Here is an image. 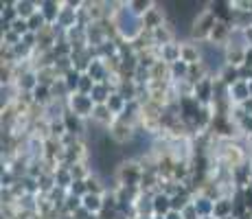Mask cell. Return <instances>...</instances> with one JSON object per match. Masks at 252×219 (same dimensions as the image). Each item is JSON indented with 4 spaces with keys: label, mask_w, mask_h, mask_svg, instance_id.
<instances>
[{
    "label": "cell",
    "mask_w": 252,
    "mask_h": 219,
    "mask_svg": "<svg viewBox=\"0 0 252 219\" xmlns=\"http://www.w3.org/2000/svg\"><path fill=\"white\" fill-rule=\"evenodd\" d=\"M112 20L116 24L119 37L123 42H134V40H138V37L145 33L143 18L134 16L132 9L127 7V2H119V9H116V13L112 16Z\"/></svg>",
    "instance_id": "6da1fadb"
},
{
    "label": "cell",
    "mask_w": 252,
    "mask_h": 219,
    "mask_svg": "<svg viewBox=\"0 0 252 219\" xmlns=\"http://www.w3.org/2000/svg\"><path fill=\"white\" fill-rule=\"evenodd\" d=\"M114 178L119 180L121 187H140V180H143V164H140V160H134V158L121 160L114 171Z\"/></svg>",
    "instance_id": "7a4b0ae2"
},
{
    "label": "cell",
    "mask_w": 252,
    "mask_h": 219,
    "mask_svg": "<svg viewBox=\"0 0 252 219\" xmlns=\"http://www.w3.org/2000/svg\"><path fill=\"white\" fill-rule=\"evenodd\" d=\"M215 22H217V18H215V13L208 9V4H206V9L200 13V16L195 18V20L191 22V29H189V40H193V42H197V44H202V42H208V37H211V31H213V27H215Z\"/></svg>",
    "instance_id": "3957f363"
},
{
    "label": "cell",
    "mask_w": 252,
    "mask_h": 219,
    "mask_svg": "<svg viewBox=\"0 0 252 219\" xmlns=\"http://www.w3.org/2000/svg\"><path fill=\"white\" fill-rule=\"evenodd\" d=\"M108 134H110V138L119 145V147H125V145H129L134 140V136H136V127L129 125V123H125V121H121V119H116L112 123V127L108 129Z\"/></svg>",
    "instance_id": "277c9868"
},
{
    "label": "cell",
    "mask_w": 252,
    "mask_h": 219,
    "mask_svg": "<svg viewBox=\"0 0 252 219\" xmlns=\"http://www.w3.org/2000/svg\"><path fill=\"white\" fill-rule=\"evenodd\" d=\"M94 101H92V96L88 94H72L70 99H68V110L70 112H75L77 116H81L84 121H90L92 119V112H94Z\"/></svg>",
    "instance_id": "5b68a950"
},
{
    "label": "cell",
    "mask_w": 252,
    "mask_h": 219,
    "mask_svg": "<svg viewBox=\"0 0 252 219\" xmlns=\"http://www.w3.org/2000/svg\"><path fill=\"white\" fill-rule=\"evenodd\" d=\"M169 22V18H167V11L162 9V4L160 2H156L152 9H149L147 13L143 16V27H145V33H154L156 29H160L164 27V24Z\"/></svg>",
    "instance_id": "8992f818"
},
{
    "label": "cell",
    "mask_w": 252,
    "mask_h": 219,
    "mask_svg": "<svg viewBox=\"0 0 252 219\" xmlns=\"http://www.w3.org/2000/svg\"><path fill=\"white\" fill-rule=\"evenodd\" d=\"M193 96L200 101V105L213 108V103H215V77H206V79H202L200 84H195Z\"/></svg>",
    "instance_id": "52a82bcc"
},
{
    "label": "cell",
    "mask_w": 252,
    "mask_h": 219,
    "mask_svg": "<svg viewBox=\"0 0 252 219\" xmlns=\"http://www.w3.org/2000/svg\"><path fill=\"white\" fill-rule=\"evenodd\" d=\"M230 37H232V24L224 22V20H217L215 27H213L211 31V37H208V42L215 44V46H228L230 44Z\"/></svg>",
    "instance_id": "ba28073f"
},
{
    "label": "cell",
    "mask_w": 252,
    "mask_h": 219,
    "mask_svg": "<svg viewBox=\"0 0 252 219\" xmlns=\"http://www.w3.org/2000/svg\"><path fill=\"white\" fill-rule=\"evenodd\" d=\"M180 60L184 62V64H189V66L200 64V62H202L200 44L193 42V40H182L180 42Z\"/></svg>",
    "instance_id": "9c48e42d"
},
{
    "label": "cell",
    "mask_w": 252,
    "mask_h": 219,
    "mask_svg": "<svg viewBox=\"0 0 252 219\" xmlns=\"http://www.w3.org/2000/svg\"><path fill=\"white\" fill-rule=\"evenodd\" d=\"M250 175H252V160L239 164V167L232 169V187L237 191H244V188L250 187Z\"/></svg>",
    "instance_id": "30bf717a"
},
{
    "label": "cell",
    "mask_w": 252,
    "mask_h": 219,
    "mask_svg": "<svg viewBox=\"0 0 252 219\" xmlns=\"http://www.w3.org/2000/svg\"><path fill=\"white\" fill-rule=\"evenodd\" d=\"M116 121V116L112 114V112L108 110V105H96L94 112H92V119H90V123H94L96 127H101V129H105L108 131L110 127H112V123Z\"/></svg>",
    "instance_id": "8fae6325"
},
{
    "label": "cell",
    "mask_w": 252,
    "mask_h": 219,
    "mask_svg": "<svg viewBox=\"0 0 252 219\" xmlns=\"http://www.w3.org/2000/svg\"><path fill=\"white\" fill-rule=\"evenodd\" d=\"M40 13L44 16L46 24H57L60 20V13H62V2H57V0H40Z\"/></svg>",
    "instance_id": "7c38bea8"
},
{
    "label": "cell",
    "mask_w": 252,
    "mask_h": 219,
    "mask_svg": "<svg viewBox=\"0 0 252 219\" xmlns=\"http://www.w3.org/2000/svg\"><path fill=\"white\" fill-rule=\"evenodd\" d=\"M156 53H158V57H160V62H164V64H169V66L176 64V62H180V40L156 48Z\"/></svg>",
    "instance_id": "4fadbf2b"
},
{
    "label": "cell",
    "mask_w": 252,
    "mask_h": 219,
    "mask_svg": "<svg viewBox=\"0 0 252 219\" xmlns=\"http://www.w3.org/2000/svg\"><path fill=\"white\" fill-rule=\"evenodd\" d=\"M193 206H195L200 219L213 217V211H215V199L206 197L204 193H197V195H193Z\"/></svg>",
    "instance_id": "5bb4252c"
},
{
    "label": "cell",
    "mask_w": 252,
    "mask_h": 219,
    "mask_svg": "<svg viewBox=\"0 0 252 219\" xmlns=\"http://www.w3.org/2000/svg\"><path fill=\"white\" fill-rule=\"evenodd\" d=\"M232 213H235V202H232V195H224V197L215 199V211H213V217H215V219L232 217Z\"/></svg>",
    "instance_id": "9a60e30c"
},
{
    "label": "cell",
    "mask_w": 252,
    "mask_h": 219,
    "mask_svg": "<svg viewBox=\"0 0 252 219\" xmlns=\"http://www.w3.org/2000/svg\"><path fill=\"white\" fill-rule=\"evenodd\" d=\"M248 99H252L250 96V84L248 81H237V84L230 88V103L232 105H241V103H246Z\"/></svg>",
    "instance_id": "2e32d148"
},
{
    "label": "cell",
    "mask_w": 252,
    "mask_h": 219,
    "mask_svg": "<svg viewBox=\"0 0 252 219\" xmlns=\"http://www.w3.org/2000/svg\"><path fill=\"white\" fill-rule=\"evenodd\" d=\"M112 92H116V88L112 84H94V90L90 92V96L94 101V105H105L108 99L112 96Z\"/></svg>",
    "instance_id": "e0dca14e"
},
{
    "label": "cell",
    "mask_w": 252,
    "mask_h": 219,
    "mask_svg": "<svg viewBox=\"0 0 252 219\" xmlns=\"http://www.w3.org/2000/svg\"><path fill=\"white\" fill-rule=\"evenodd\" d=\"M246 51H248V48L232 46V44H228V46H226V64L241 68V66L246 64Z\"/></svg>",
    "instance_id": "ac0fdd59"
},
{
    "label": "cell",
    "mask_w": 252,
    "mask_h": 219,
    "mask_svg": "<svg viewBox=\"0 0 252 219\" xmlns=\"http://www.w3.org/2000/svg\"><path fill=\"white\" fill-rule=\"evenodd\" d=\"M53 178H55L57 187L64 188V191H70L72 182H75V178H72V173H70V167H64V164H60V167L53 171Z\"/></svg>",
    "instance_id": "d6986e66"
},
{
    "label": "cell",
    "mask_w": 252,
    "mask_h": 219,
    "mask_svg": "<svg viewBox=\"0 0 252 219\" xmlns=\"http://www.w3.org/2000/svg\"><path fill=\"white\" fill-rule=\"evenodd\" d=\"M16 9H18V18L31 20V18L40 11V4L33 2V0H16Z\"/></svg>",
    "instance_id": "ffe728a7"
},
{
    "label": "cell",
    "mask_w": 252,
    "mask_h": 219,
    "mask_svg": "<svg viewBox=\"0 0 252 219\" xmlns=\"http://www.w3.org/2000/svg\"><path fill=\"white\" fill-rule=\"evenodd\" d=\"M154 213H156L158 217H164L171 213V197H169L167 193L158 191L156 195H154Z\"/></svg>",
    "instance_id": "44dd1931"
},
{
    "label": "cell",
    "mask_w": 252,
    "mask_h": 219,
    "mask_svg": "<svg viewBox=\"0 0 252 219\" xmlns=\"http://www.w3.org/2000/svg\"><path fill=\"white\" fill-rule=\"evenodd\" d=\"M33 99H35V105L46 108V105H51L53 101H55V96H53V90L48 86H37L35 90H33Z\"/></svg>",
    "instance_id": "7402d4cb"
},
{
    "label": "cell",
    "mask_w": 252,
    "mask_h": 219,
    "mask_svg": "<svg viewBox=\"0 0 252 219\" xmlns=\"http://www.w3.org/2000/svg\"><path fill=\"white\" fill-rule=\"evenodd\" d=\"M217 79L221 81L224 86H228V88H232L239 81V68L237 66H230V64H226L224 68H221V72L217 75Z\"/></svg>",
    "instance_id": "603a6c76"
},
{
    "label": "cell",
    "mask_w": 252,
    "mask_h": 219,
    "mask_svg": "<svg viewBox=\"0 0 252 219\" xmlns=\"http://www.w3.org/2000/svg\"><path fill=\"white\" fill-rule=\"evenodd\" d=\"M0 20L2 22H9L13 24L18 20V9H16V0H4L2 4H0Z\"/></svg>",
    "instance_id": "cb8c5ba5"
},
{
    "label": "cell",
    "mask_w": 252,
    "mask_h": 219,
    "mask_svg": "<svg viewBox=\"0 0 252 219\" xmlns=\"http://www.w3.org/2000/svg\"><path fill=\"white\" fill-rule=\"evenodd\" d=\"M18 187L22 188L24 195H40V182L35 178H31V175H22L18 180Z\"/></svg>",
    "instance_id": "d4e9b609"
},
{
    "label": "cell",
    "mask_w": 252,
    "mask_h": 219,
    "mask_svg": "<svg viewBox=\"0 0 252 219\" xmlns=\"http://www.w3.org/2000/svg\"><path fill=\"white\" fill-rule=\"evenodd\" d=\"M105 105H108V110L112 112L116 119H119V116L125 112V108H127V101H125L123 96L119 94V92H112V96L108 99V103H105Z\"/></svg>",
    "instance_id": "484cf974"
},
{
    "label": "cell",
    "mask_w": 252,
    "mask_h": 219,
    "mask_svg": "<svg viewBox=\"0 0 252 219\" xmlns=\"http://www.w3.org/2000/svg\"><path fill=\"white\" fill-rule=\"evenodd\" d=\"M84 208L90 215H99L103 211V195H92V193H88L84 197Z\"/></svg>",
    "instance_id": "4316f807"
},
{
    "label": "cell",
    "mask_w": 252,
    "mask_h": 219,
    "mask_svg": "<svg viewBox=\"0 0 252 219\" xmlns=\"http://www.w3.org/2000/svg\"><path fill=\"white\" fill-rule=\"evenodd\" d=\"M169 72H171V84H178V81H184L189 79V64L184 62H176V64L169 66Z\"/></svg>",
    "instance_id": "83f0119b"
},
{
    "label": "cell",
    "mask_w": 252,
    "mask_h": 219,
    "mask_svg": "<svg viewBox=\"0 0 252 219\" xmlns=\"http://www.w3.org/2000/svg\"><path fill=\"white\" fill-rule=\"evenodd\" d=\"M154 4H156V2H154V0H129V2H127V7L132 9V13H134V16L143 18L145 13H147L149 9L154 7Z\"/></svg>",
    "instance_id": "f1b7e54d"
},
{
    "label": "cell",
    "mask_w": 252,
    "mask_h": 219,
    "mask_svg": "<svg viewBox=\"0 0 252 219\" xmlns=\"http://www.w3.org/2000/svg\"><path fill=\"white\" fill-rule=\"evenodd\" d=\"M191 202H193V195H189V193H178V195L171 197V211L182 213Z\"/></svg>",
    "instance_id": "f546056e"
},
{
    "label": "cell",
    "mask_w": 252,
    "mask_h": 219,
    "mask_svg": "<svg viewBox=\"0 0 252 219\" xmlns=\"http://www.w3.org/2000/svg\"><path fill=\"white\" fill-rule=\"evenodd\" d=\"M81 77H84V72L75 70V68H72L68 75L64 77V81H66V86H68L70 94H77V90H79V81H81Z\"/></svg>",
    "instance_id": "4dcf8cb0"
},
{
    "label": "cell",
    "mask_w": 252,
    "mask_h": 219,
    "mask_svg": "<svg viewBox=\"0 0 252 219\" xmlns=\"http://www.w3.org/2000/svg\"><path fill=\"white\" fill-rule=\"evenodd\" d=\"M27 22H29V31H31V33H40V31H44V29L48 27L46 20H44V16H42L40 11H37L35 16H33L31 20H27Z\"/></svg>",
    "instance_id": "1f68e13d"
},
{
    "label": "cell",
    "mask_w": 252,
    "mask_h": 219,
    "mask_svg": "<svg viewBox=\"0 0 252 219\" xmlns=\"http://www.w3.org/2000/svg\"><path fill=\"white\" fill-rule=\"evenodd\" d=\"M237 129H239V136H244V140L252 138V116H244L237 123Z\"/></svg>",
    "instance_id": "d6a6232c"
},
{
    "label": "cell",
    "mask_w": 252,
    "mask_h": 219,
    "mask_svg": "<svg viewBox=\"0 0 252 219\" xmlns=\"http://www.w3.org/2000/svg\"><path fill=\"white\" fill-rule=\"evenodd\" d=\"M68 193H70V195H75V197H81V199H84L86 195H88V187H86V180H75Z\"/></svg>",
    "instance_id": "836d02e7"
},
{
    "label": "cell",
    "mask_w": 252,
    "mask_h": 219,
    "mask_svg": "<svg viewBox=\"0 0 252 219\" xmlns=\"http://www.w3.org/2000/svg\"><path fill=\"white\" fill-rule=\"evenodd\" d=\"M92 90H94V79H92L90 75H84L81 77V81H79V90L77 92H79V94H88L90 96Z\"/></svg>",
    "instance_id": "e575fe53"
},
{
    "label": "cell",
    "mask_w": 252,
    "mask_h": 219,
    "mask_svg": "<svg viewBox=\"0 0 252 219\" xmlns=\"http://www.w3.org/2000/svg\"><path fill=\"white\" fill-rule=\"evenodd\" d=\"M11 31H16L20 37H24V35L29 33V22H27V20H22V18H18V20L11 24Z\"/></svg>",
    "instance_id": "d590c367"
},
{
    "label": "cell",
    "mask_w": 252,
    "mask_h": 219,
    "mask_svg": "<svg viewBox=\"0 0 252 219\" xmlns=\"http://www.w3.org/2000/svg\"><path fill=\"white\" fill-rule=\"evenodd\" d=\"M22 44H24L27 48H31L33 53H35V48H37V33H31V31H29L27 35L22 37Z\"/></svg>",
    "instance_id": "8d00e7d4"
},
{
    "label": "cell",
    "mask_w": 252,
    "mask_h": 219,
    "mask_svg": "<svg viewBox=\"0 0 252 219\" xmlns=\"http://www.w3.org/2000/svg\"><path fill=\"white\" fill-rule=\"evenodd\" d=\"M244 202H246V206H248V211L252 213V188H244Z\"/></svg>",
    "instance_id": "74e56055"
},
{
    "label": "cell",
    "mask_w": 252,
    "mask_h": 219,
    "mask_svg": "<svg viewBox=\"0 0 252 219\" xmlns=\"http://www.w3.org/2000/svg\"><path fill=\"white\" fill-rule=\"evenodd\" d=\"M72 217H75V219H90L92 215H90L88 211H86V208H79V211H77V213H75V215H72Z\"/></svg>",
    "instance_id": "f35d334b"
},
{
    "label": "cell",
    "mask_w": 252,
    "mask_h": 219,
    "mask_svg": "<svg viewBox=\"0 0 252 219\" xmlns=\"http://www.w3.org/2000/svg\"><path fill=\"white\" fill-rule=\"evenodd\" d=\"M244 66L252 68V48H248V51H246V64H244Z\"/></svg>",
    "instance_id": "ab89813d"
},
{
    "label": "cell",
    "mask_w": 252,
    "mask_h": 219,
    "mask_svg": "<svg viewBox=\"0 0 252 219\" xmlns=\"http://www.w3.org/2000/svg\"><path fill=\"white\" fill-rule=\"evenodd\" d=\"M164 219H184V217H182V213L171 211V213H169V215H164Z\"/></svg>",
    "instance_id": "60d3db41"
},
{
    "label": "cell",
    "mask_w": 252,
    "mask_h": 219,
    "mask_svg": "<svg viewBox=\"0 0 252 219\" xmlns=\"http://www.w3.org/2000/svg\"><path fill=\"white\" fill-rule=\"evenodd\" d=\"M246 37H248V48H252V29L246 31Z\"/></svg>",
    "instance_id": "b9f144b4"
},
{
    "label": "cell",
    "mask_w": 252,
    "mask_h": 219,
    "mask_svg": "<svg viewBox=\"0 0 252 219\" xmlns=\"http://www.w3.org/2000/svg\"><path fill=\"white\" fill-rule=\"evenodd\" d=\"M57 219H75V217H72V215H68V213H62V215L57 217Z\"/></svg>",
    "instance_id": "7bdbcfd3"
},
{
    "label": "cell",
    "mask_w": 252,
    "mask_h": 219,
    "mask_svg": "<svg viewBox=\"0 0 252 219\" xmlns=\"http://www.w3.org/2000/svg\"><path fill=\"white\" fill-rule=\"evenodd\" d=\"M246 143H248V145H250V149H252V138H248V140H246Z\"/></svg>",
    "instance_id": "ee69618b"
},
{
    "label": "cell",
    "mask_w": 252,
    "mask_h": 219,
    "mask_svg": "<svg viewBox=\"0 0 252 219\" xmlns=\"http://www.w3.org/2000/svg\"><path fill=\"white\" fill-rule=\"evenodd\" d=\"M248 84H250V96H252V81H248Z\"/></svg>",
    "instance_id": "f6af8a7d"
},
{
    "label": "cell",
    "mask_w": 252,
    "mask_h": 219,
    "mask_svg": "<svg viewBox=\"0 0 252 219\" xmlns=\"http://www.w3.org/2000/svg\"><path fill=\"white\" fill-rule=\"evenodd\" d=\"M250 188H252V175H250Z\"/></svg>",
    "instance_id": "bcb514c9"
},
{
    "label": "cell",
    "mask_w": 252,
    "mask_h": 219,
    "mask_svg": "<svg viewBox=\"0 0 252 219\" xmlns=\"http://www.w3.org/2000/svg\"><path fill=\"white\" fill-rule=\"evenodd\" d=\"M154 219H164V217H158V215H156V217H154Z\"/></svg>",
    "instance_id": "7dc6e473"
}]
</instances>
